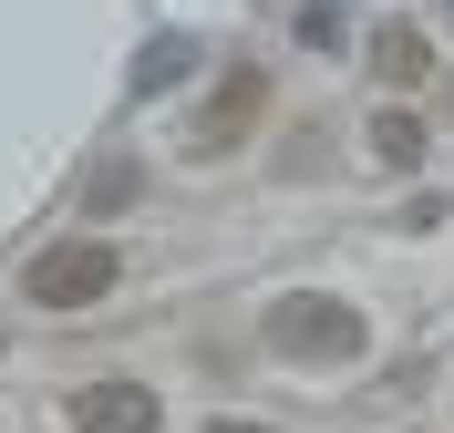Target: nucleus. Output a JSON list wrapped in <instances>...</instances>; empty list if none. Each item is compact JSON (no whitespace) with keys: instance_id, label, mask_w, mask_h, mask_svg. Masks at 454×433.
<instances>
[{"instance_id":"1","label":"nucleus","mask_w":454,"mask_h":433,"mask_svg":"<svg viewBox=\"0 0 454 433\" xmlns=\"http://www.w3.org/2000/svg\"><path fill=\"white\" fill-rule=\"evenodd\" d=\"M114 279H124V259H114L104 237H62V248H42L21 268L31 310H93V299H114Z\"/></svg>"},{"instance_id":"2","label":"nucleus","mask_w":454,"mask_h":433,"mask_svg":"<svg viewBox=\"0 0 454 433\" xmlns=\"http://www.w3.org/2000/svg\"><path fill=\"white\" fill-rule=\"evenodd\" d=\"M269 351H279V361H351V351H362V310L300 289V299L269 310Z\"/></svg>"},{"instance_id":"3","label":"nucleus","mask_w":454,"mask_h":433,"mask_svg":"<svg viewBox=\"0 0 454 433\" xmlns=\"http://www.w3.org/2000/svg\"><path fill=\"white\" fill-rule=\"evenodd\" d=\"M166 413H155V392L145 382H93V392H73V433H155Z\"/></svg>"},{"instance_id":"4","label":"nucleus","mask_w":454,"mask_h":433,"mask_svg":"<svg viewBox=\"0 0 454 433\" xmlns=\"http://www.w3.org/2000/svg\"><path fill=\"white\" fill-rule=\"evenodd\" d=\"M372 73H382L393 93H413V83L434 73V42H424L413 21H382V31H372Z\"/></svg>"},{"instance_id":"5","label":"nucleus","mask_w":454,"mask_h":433,"mask_svg":"<svg viewBox=\"0 0 454 433\" xmlns=\"http://www.w3.org/2000/svg\"><path fill=\"white\" fill-rule=\"evenodd\" d=\"M258 104H269V83H258V73H227V93L207 104V124H197V144H207V155H217V144H238V135L258 124Z\"/></svg>"},{"instance_id":"6","label":"nucleus","mask_w":454,"mask_h":433,"mask_svg":"<svg viewBox=\"0 0 454 433\" xmlns=\"http://www.w3.org/2000/svg\"><path fill=\"white\" fill-rule=\"evenodd\" d=\"M372 155H382V166H393V175H413V166H424V124H413V114H393V104H382V114H372Z\"/></svg>"},{"instance_id":"7","label":"nucleus","mask_w":454,"mask_h":433,"mask_svg":"<svg viewBox=\"0 0 454 433\" xmlns=\"http://www.w3.org/2000/svg\"><path fill=\"white\" fill-rule=\"evenodd\" d=\"M135 197H145V175L124 166V155H104V166L83 175V206H93V217H124V206H135Z\"/></svg>"},{"instance_id":"8","label":"nucleus","mask_w":454,"mask_h":433,"mask_svg":"<svg viewBox=\"0 0 454 433\" xmlns=\"http://www.w3.org/2000/svg\"><path fill=\"white\" fill-rule=\"evenodd\" d=\"M186 62H197V52H186L176 31H166V42H145V62H135V93H176V83H186Z\"/></svg>"},{"instance_id":"9","label":"nucleus","mask_w":454,"mask_h":433,"mask_svg":"<svg viewBox=\"0 0 454 433\" xmlns=\"http://www.w3.org/2000/svg\"><path fill=\"white\" fill-rule=\"evenodd\" d=\"M207 433H269V423H238V413H217V423H207Z\"/></svg>"}]
</instances>
